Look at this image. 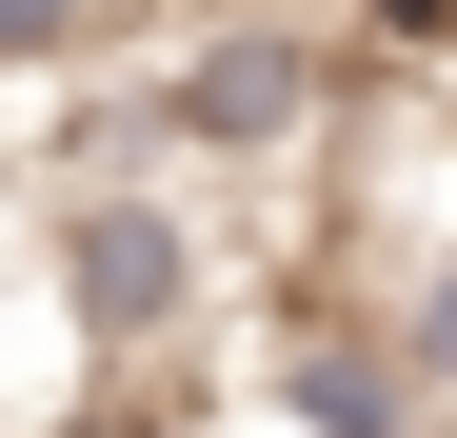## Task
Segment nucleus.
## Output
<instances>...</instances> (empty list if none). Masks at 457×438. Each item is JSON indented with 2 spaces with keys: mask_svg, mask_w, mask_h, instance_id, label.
Masks as SVG:
<instances>
[{
  "mask_svg": "<svg viewBox=\"0 0 457 438\" xmlns=\"http://www.w3.org/2000/svg\"><path fill=\"white\" fill-rule=\"evenodd\" d=\"M40 279H60V319H80L100 358H139V339L199 319V219L160 180H80V199L40 219Z\"/></svg>",
  "mask_w": 457,
  "mask_h": 438,
  "instance_id": "nucleus-1",
  "label": "nucleus"
},
{
  "mask_svg": "<svg viewBox=\"0 0 457 438\" xmlns=\"http://www.w3.org/2000/svg\"><path fill=\"white\" fill-rule=\"evenodd\" d=\"M319 100H338V60L298 40V21H199L160 60V139H199V160H298Z\"/></svg>",
  "mask_w": 457,
  "mask_h": 438,
  "instance_id": "nucleus-2",
  "label": "nucleus"
},
{
  "mask_svg": "<svg viewBox=\"0 0 457 438\" xmlns=\"http://www.w3.org/2000/svg\"><path fill=\"white\" fill-rule=\"evenodd\" d=\"M278 418H298V438H418L437 399L398 379V339H298V358H278Z\"/></svg>",
  "mask_w": 457,
  "mask_h": 438,
  "instance_id": "nucleus-3",
  "label": "nucleus"
},
{
  "mask_svg": "<svg viewBox=\"0 0 457 438\" xmlns=\"http://www.w3.org/2000/svg\"><path fill=\"white\" fill-rule=\"evenodd\" d=\"M378 339H398V379H418V399H457V259H437V279H418Z\"/></svg>",
  "mask_w": 457,
  "mask_h": 438,
  "instance_id": "nucleus-4",
  "label": "nucleus"
},
{
  "mask_svg": "<svg viewBox=\"0 0 457 438\" xmlns=\"http://www.w3.org/2000/svg\"><path fill=\"white\" fill-rule=\"evenodd\" d=\"M80 40H100V0H0V80H21V60L60 80V60H80Z\"/></svg>",
  "mask_w": 457,
  "mask_h": 438,
  "instance_id": "nucleus-5",
  "label": "nucleus"
},
{
  "mask_svg": "<svg viewBox=\"0 0 457 438\" xmlns=\"http://www.w3.org/2000/svg\"><path fill=\"white\" fill-rule=\"evenodd\" d=\"M378 21H418V40H457V0H378Z\"/></svg>",
  "mask_w": 457,
  "mask_h": 438,
  "instance_id": "nucleus-6",
  "label": "nucleus"
},
{
  "mask_svg": "<svg viewBox=\"0 0 457 438\" xmlns=\"http://www.w3.org/2000/svg\"><path fill=\"white\" fill-rule=\"evenodd\" d=\"M437 139H457V100H437Z\"/></svg>",
  "mask_w": 457,
  "mask_h": 438,
  "instance_id": "nucleus-7",
  "label": "nucleus"
}]
</instances>
